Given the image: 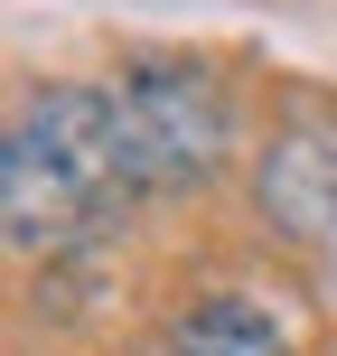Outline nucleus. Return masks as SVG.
<instances>
[{"label": "nucleus", "mask_w": 337, "mask_h": 356, "mask_svg": "<svg viewBox=\"0 0 337 356\" xmlns=\"http://www.w3.org/2000/svg\"><path fill=\"white\" fill-rule=\"evenodd\" d=\"M160 356H281V338H272L244 300H206V309H188V328H178Z\"/></svg>", "instance_id": "3"}, {"label": "nucleus", "mask_w": 337, "mask_h": 356, "mask_svg": "<svg viewBox=\"0 0 337 356\" xmlns=\"http://www.w3.org/2000/svg\"><path fill=\"white\" fill-rule=\"evenodd\" d=\"M0 188H10V234L28 253L85 244L94 225H113V207L141 197L122 150V104L113 85H56L19 113L10 160H0Z\"/></svg>", "instance_id": "1"}, {"label": "nucleus", "mask_w": 337, "mask_h": 356, "mask_svg": "<svg viewBox=\"0 0 337 356\" xmlns=\"http://www.w3.org/2000/svg\"><path fill=\"white\" fill-rule=\"evenodd\" d=\"M113 104H122V150H131V178H141V188H188V178L215 169L225 104H215L206 75L150 66V75H122Z\"/></svg>", "instance_id": "2"}]
</instances>
